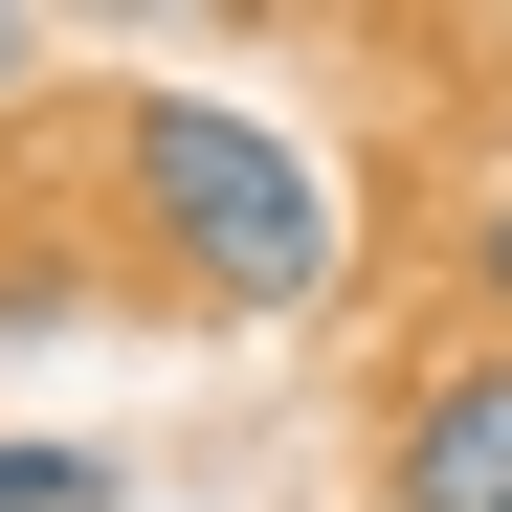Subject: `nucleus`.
<instances>
[{
	"label": "nucleus",
	"instance_id": "nucleus-1",
	"mask_svg": "<svg viewBox=\"0 0 512 512\" xmlns=\"http://www.w3.org/2000/svg\"><path fill=\"white\" fill-rule=\"evenodd\" d=\"M112 179H134V245L201 312H312L334 290V179L245 90H112Z\"/></svg>",
	"mask_w": 512,
	"mask_h": 512
},
{
	"label": "nucleus",
	"instance_id": "nucleus-4",
	"mask_svg": "<svg viewBox=\"0 0 512 512\" xmlns=\"http://www.w3.org/2000/svg\"><path fill=\"white\" fill-rule=\"evenodd\" d=\"M468 312H490V334H512V201H490V223H468Z\"/></svg>",
	"mask_w": 512,
	"mask_h": 512
},
{
	"label": "nucleus",
	"instance_id": "nucleus-5",
	"mask_svg": "<svg viewBox=\"0 0 512 512\" xmlns=\"http://www.w3.org/2000/svg\"><path fill=\"white\" fill-rule=\"evenodd\" d=\"M0 67H23V23H0Z\"/></svg>",
	"mask_w": 512,
	"mask_h": 512
},
{
	"label": "nucleus",
	"instance_id": "nucleus-2",
	"mask_svg": "<svg viewBox=\"0 0 512 512\" xmlns=\"http://www.w3.org/2000/svg\"><path fill=\"white\" fill-rule=\"evenodd\" d=\"M379 512H512V334L401 379V446H379Z\"/></svg>",
	"mask_w": 512,
	"mask_h": 512
},
{
	"label": "nucleus",
	"instance_id": "nucleus-3",
	"mask_svg": "<svg viewBox=\"0 0 512 512\" xmlns=\"http://www.w3.org/2000/svg\"><path fill=\"white\" fill-rule=\"evenodd\" d=\"M112 490H134L112 446H0V512H112Z\"/></svg>",
	"mask_w": 512,
	"mask_h": 512
}]
</instances>
